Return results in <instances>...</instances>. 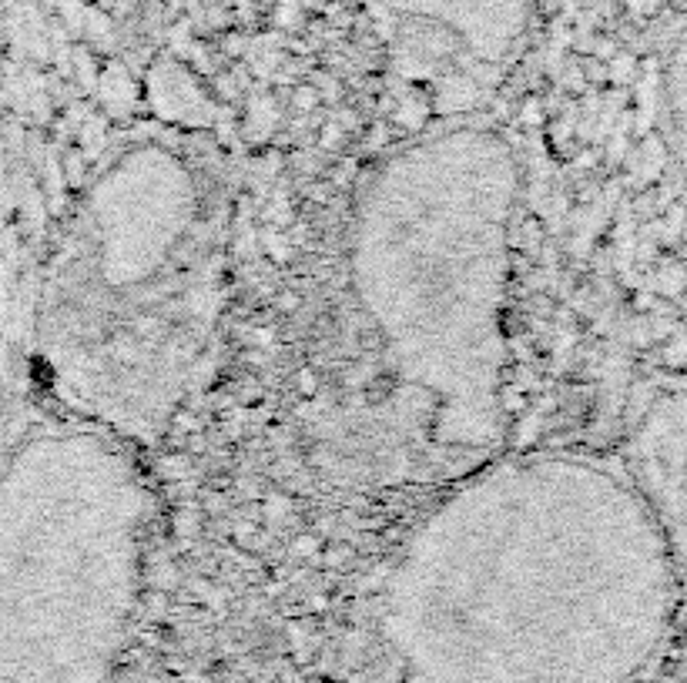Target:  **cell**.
I'll return each instance as SVG.
<instances>
[{
	"mask_svg": "<svg viewBox=\"0 0 687 683\" xmlns=\"http://www.w3.org/2000/svg\"><path fill=\"white\" fill-rule=\"evenodd\" d=\"M520 161L486 121L419 128L352 195L292 436L346 493L446 489L507 439Z\"/></svg>",
	"mask_w": 687,
	"mask_h": 683,
	"instance_id": "cell-1",
	"label": "cell"
},
{
	"mask_svg": "<svg viewBox=\"0 0 687 683\" xmlns=\"http://www.w3.org/2000/svg\"><path fill=\"white\" fill-rule=\"evenodd\" d=\"M151 496L131 446L47 429L0 463V683H114Z\"/></svg>",
	"mask_w": 687,
	"mask_h": 683,
	"instance_id": "cell-4",
	"label": "cell"
},
{
	"mask_svg": "<svg viewBox=\"0 0 687 683\" xmlns=\"http://www.w3.org/2000/svg\"><path fill=\"white\" fill-rule=\"evenodd\" d=\"M684 670H687V623H684Z\"/></svg>",
	"mask_w": 687,
	"mask_h": 683,
	"instance_id": "cell-7",
	"label": "cell"
},
{
	"mask_svg": "<svg viewBox=\"0 0 687 683\" xmlns=\"http://www.w3.org/2000/svg\"><path fill=\"white\" fill-rule=\"evenodd\" d=\"M235 195L195 131L124 138L81 188L47 258L37 362L78 426L151 446L202 396L228 309Z\"/></svg>",
	"mask_w": 687,
	"mask_h": 683,
	"instance_id": "cell-3",
	"label": "cell"
},
{
	"mask_svg": "<svg viewBox=\"0 0 687 683\" xmlns=\"http://www.w3.org/2000/svg\"><path fill=\"white\" fill-rule=\"evenodd\" d=\"M661 124H664V144L671 158L677 191L687 218V34L677 41V47L667 57L664 84H661Z\"/></svg>",
	"mask_w": 687,
	"mask_h": 683,
	"instance_id": "cell-6",
	"label": "cell"
},
{
	"mask_svg": "<svg viewBox=\"0 0 687 683\" xmlns=\"http://www.w3.org/2000/svg\"><path fill=\"white\" fill-rule=\"evenodd\" d=\"M687 617L617 456H496L440 489L372 573L356 683H637Z\"/></svg>",
	"mask_w": 687,
	"mask_h": 683,
	"instance_id": "cell-2",
	"label": "cell"
},
{
	"mask_svg": "<svg viewBox=\"0 0 687 683\" xmlns=\"http://www.w3.org/2000/svg\"><path fill=\"white\" fill-rule=\"evenodd\" d=\"M617 463L661 529L687 600V375L644 392L624 426Z\"/></svg>",
	"mask_w": 687,
	"mask_h": 683,
	"instance_id": "cell-5",
	"label": "cell"
}]
</instances>
